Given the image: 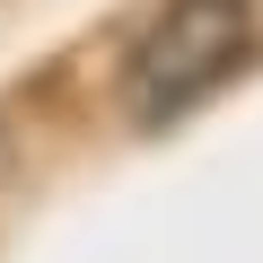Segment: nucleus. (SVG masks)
<instances>
[{
	"label": "nucleus",
	"mask_w": 263,
	"mask_h": 263,
	"mask_svg": "<svg viewBox=\"0 0 263 263\" xmlns=\"http://www.w3.org/2000/svg\"><path fill=\"white\" fill-rule=\"evenodd\" d=\"M254 62V0H158L149 35L132 44V114L167 132L202 97H219Z\"/></svg>",
	"instance_id": "1"
}]
</instances>
